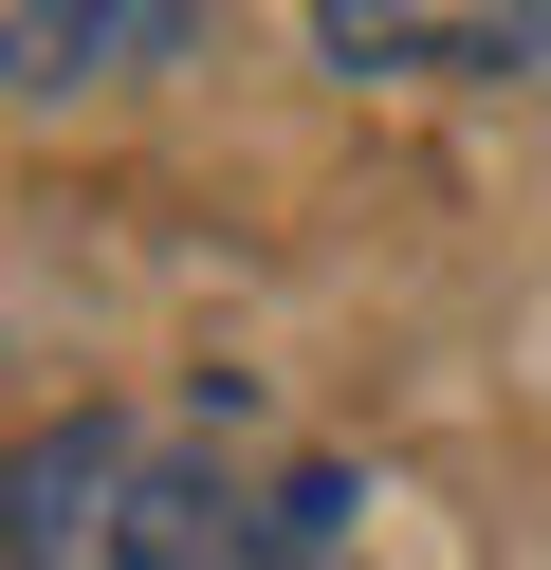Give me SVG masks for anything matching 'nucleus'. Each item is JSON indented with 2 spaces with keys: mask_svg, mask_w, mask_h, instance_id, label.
Masks as SVG:
<instances>
[{
  "mask_svg": "<svg viewBox=\"0 0 551 570\" xmlns=\"http://www.w3.org/2000/svg\"><path fill=\"white\" fill-rule=\"evenodd\" d=\"M350 515V460L257 442L239 405H73L0 460V570H313Z\"/></svg>",
  "mask_w": 551,
  "mask_h": 570,
  "instance_id": "obj_1",
  "label": "nucleus"
},
{
  "mask_svg": "<svg viewBox=\"0 0 551 570\" xmlns=\"http://www.w3.org/2000/svg\"><path fill=\"white\" fill-rule=\"evenodd\" d=\"M203 38L184 0H0V92H92V75H166V56Z\"/></svg>",
  "mask_w": 551,
  "mask_h": 570,
  "instance_id": "obj_2",
  "label": "nucleus"
},
{
  "mask_svg": "<svg viewBox=\"0 0 551 570\" xmlns=\"http://www.w3.org/2000/svg\"><path fill=\"white\" fill-rule=\"evenodd\" d=\"M313 56H331V75H441V92H478V75H533V56H551V19H423V0H331V19H313Z\"/></svg>",
  "mask_w": 551,
  "mask_h": 570,
  "instance_id": "obj_3",
  "label": "nucleus"
}]
</instances>
